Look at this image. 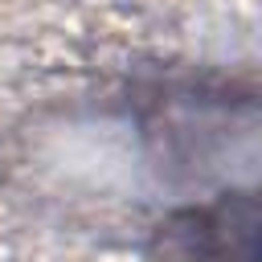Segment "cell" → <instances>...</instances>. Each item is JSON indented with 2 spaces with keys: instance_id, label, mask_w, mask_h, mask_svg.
I'll use <instances>...</instances> for the list:
<instances>
[{
  "instance_id": "obj_1",
  "label": "cell",
  "mask_w": 262,
  "mask_h": 262,
  "mask_svg": "<svg viewBox=\"0 0 262 262\" xmlns=\"http://www.w3.org/2000/svg\"><path fill=\"white\" fill-rule=\"evenodd\" d=\"M127 115L147 156L176 176H205L254 143L258 98L221 74H164L127 94Z\"/></svg>"
},
{
  "instance_id": "obj_2",
  "label": "cell",
  "mask_w": 262,
  "mask_h": 262,
  "mask_svg": "<svg viewBox=\"0 0 262 262\" xmlns=\"http://www.w3.org/2000/svg\"><path fill=\"white\" fill-rule=\"evenodd\" d=\"M164 262H258L254 188H221L172 209L156 225Z\"/></svg>"
}]
</instances>
